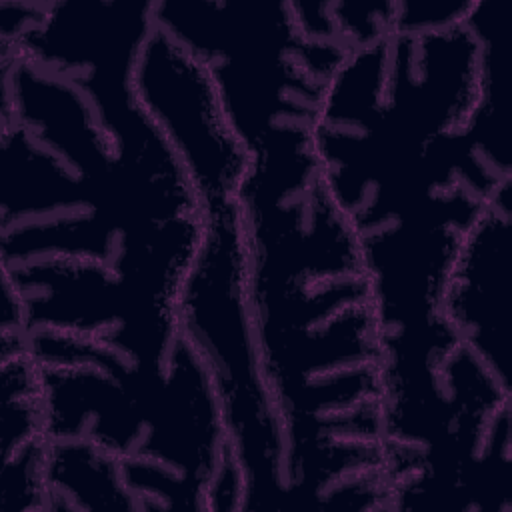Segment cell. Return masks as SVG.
Masks as SVG:
<instances>
[{
    "label": "cell",
    "mask_w": 512,
    "mask_h": 512,
    "mask_svg": "<svg viewBox=\"0 0 512 512\" xmlns=\"http://www.w3.org/2000/svg\"><path fill=\"white\" fill-rule=\"evenodd\" d=\"M510 182L464 230L442 292L440 310L458 342L510 392Z\"/></svg>",
    "instance_id": "obj_2"
},
{
    "label": "cell",
    "mask_w": 512,
    "mask_h": 512,
    "mask_svg": "<svg viewBox=\"0 0 512 512\" xmlns=\"http://www.w3.org/2000/svg\"><path fill=\"white\" fill-rule=\"evenodd\" d=\"M130 84L184 164L204 210L236 200L250 154L224 114L208 66L154 20Z\"/></svg>",
    "instance_id": "obj_1"
}]
</instances>
